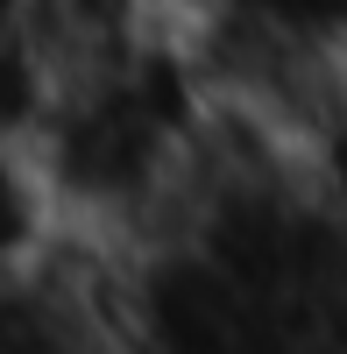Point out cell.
Masks as SVG:
<instances>
[{
  "mask_svg": "<svg viewBox=\"0 0 347 354\" xmlns=\"http://www.w3.org/2000/svg\"><path fill=\"white\" fill-rule=\"evenodd\" d=\"M64 234V213H57V192L36 163L28 142L0 149V270H28L43 262Z\"/></svg>",
  "mask_w": 347,
  "mask_h": 354,
  "instance_id": "cell-1",
  "label": "cell"
},
{
  "mask_svg": "<svg viewBox=\"0 0 347 354\" xmlns=\"http://www.w3.org/2000/svg\"><path fill=\"white\" fill-rule=\"evenodd\" d=\"M50 93H57V64H50L36 43L0 36V149H15V142H36Z\"/></svg>",
  "mask_w": 347,
  "mask_h": 354,
  "instance_id": "cell-2",
  "label": "cell"
},
{
  "mask_svg": "<svg viewBox=\"0 0 347 354\" xmlns=\"http://www.w3.org/2000/svg\"><path fill=\"white\" fill-rule=\"evenodd\" d=\"M206 8H234V15H255L312 43H340V28H347V0H206Z\"/></svg>",
  "mask_w": 347,
  "mask_h": 354,
  "instance_id": "cell-3",
  "label": "cell"
}]
</instances>
